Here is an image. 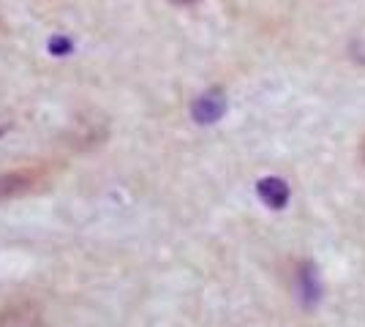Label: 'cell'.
Wrapping results in <instances>:
<instances>
[{
    "label": "cell",
    "instance_id": "obj_1",
    "mask_svg": "<svg viewBox=\"0 0 365 327\" xmlns=\"http://www.w3.org/2000/svg\"><path fill=\"white\" fill-rule=\"evenodd\" d=\"M224 112H227V95H224V90H218V88L202 93L197 101H194V107H191L194 120L202 125L218 123V120L224 118Z\"/></svg>",
    "mask_w": 365,
    "mask_h": 327
},
{
    "label": "cell",
    "instance_id": "obj_2",
    "mask_svg": "<svg viewBox=\"0 0 365 327\" xmlns=\"http://www.w3.org/2000/svg\"><path fill=\"white\" fill-rule=\"evenodd\" d=\"M257 194L259 199L267 207H273V210H284L292 197L287 180H281V177H262L257 183Z\"/></svg>",
    "mask_w": 365,
    "mask_h": 327
},
{
    "label": "cell",
    "instance_id": "obj_3",
    "mask_svg": "<svg viewBox=\"0 0 365 327\" xmlns=\"http://www.w3.org/2000/svg\"><path fill=\"white\" fill-rule=\"evenodd\" d=\"M0 327H41V311L33 303H16L0 311Z\"/></svg>",
    "mask_w": 365,
    "mask_h": 327
},
{
    "label": "cell",
    "instance_id": "obj_4",
    "mask_svg": "<svg viewBox=\"0 0 365 327\" xmlns=\"http://www.w3.org/2000/svg\"><path fill=\"white\" fill-rule=\"evenodd\" d=\"M297 295L303 300L305 308L317 306L322 297V286H319V276H317V267L311 262H305L300 270H297Z\"/></svg>",
    "mask_w": 365,
    "mask_h": 327
},
{
    "label": "cell",
    "instance_id": "obj_5",
    "mask_svg": "<svg viewBox=\"0 0 365 327\" xmlns=\"http://www.w3.org/2000/svg\"><path fill=\"white\" fill-rule=\"evenodd\" d=\"M33 186H36V175L33 172H9V175H0V199L28 194Z\"/></svg>",
    "mask_w": 365,
    "mask_h": 327
},
{
    "label": "cell",
    "instance_id": "obj_6",
    "mask_svg": "<svg viewBox=\"0 0 365 327\" xmlns=\"http://www.w3.org/2000/svg\"><path fill=\"white\" fill-rule=\"evenodd\" d=\"M49 52H52V55H58V58H63V55H68V52H71V41H68V38H63V36H58V38H52V41H49Z\"/></svg>",
    "mask_w": 365,
    "mask_h": 327
},
{
    "label": "cell",
    "instance_id": "obj_7",
    "mask_svg": "<svg viewBox=\"0 0 365 327\" xmlns=\"http://www.w3.org/2000/svg\"><path fill=\"white\" fill-rule=\"evenodd\" d=\"M169 3H175V6H191V3H197V0H169Z\"/></svg>",
    "mask_w": 365,
    "mask_h": 327
}]
</instances>
